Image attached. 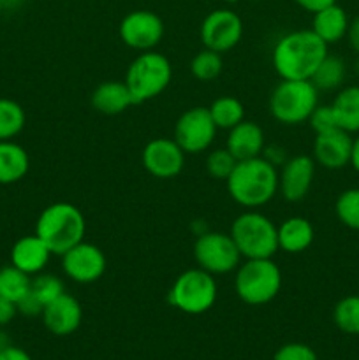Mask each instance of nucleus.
<instances>
[{
	"label": "nucleus",
	"instance_id": "obj_1",
	"mask_svg": "<svg viewBox=\"0 0 359 360\" xmlns=\"http://www.w3.org/2000/svg\"><path fill=\"white\" fill-rule=\"evenodd\" d=\"M329 46L310 28L282 35L271 53L273 69L282 79H310Z\"/></svg>",
	"mask_w": 359,
	"mask_h": 360
},
{
	"label": "nucleus",
	"instance_id": "obj_2",
	"mask_svg": "<svg viewBox=\"0 0 359 360\" xmlns=\"http://www.w3.org/2000/svg\"><path fill=\"white\" fill-rule=\"evenodd\" d=\"M227 192L236 204L248 210L266 206L278 193V171L263 155L236 164L227 179Z\"/></svg>",
	"mask_w": 359,
	"mask_h": 360
},
{
	"label": "nucleus",
	"instance_id": "obj_3",
	"mask_svg": "<svg viewBox=\"0 0 359 360\" xmlns=\"http://www.w3.org/2000/svg\"><path fill=\"white\" fill-rule=\"evenodd\" d=\"M87 221L80 207L70 202L49 204L35 221V234L46 243L53 255L62 257L84 239Z\"/></svg>",
	"mask_w": 359,
	"mask_h": 360
},
{
	"label": "nucleus",
	"instance_id": "obj_4",
	"mask_svg": "<svg viewBox=\"0 0 359 360\" xmlns=\"http://www.w3.org/2000/svg\"><path fill=\"white\" fill-rule=\"evenodd\" d=\"M229 234L245 260L273 259L278 252V227L259 211L248 210L236 217Z\"/></svg>",
	"mask_w": 359,
	"mask_h": 360
},
{
	"label": "nucleus",
	"instance_id": "obj_5",
	"mask_svg": "<svg viewBox=\"0 0 359 360\" xmlns=\"http://www.w3.org/2000/svg\"><path fill=\"white\" fill-rule=\"evenodd\" d=\"M319 105V90L310 79H282L270 95V112L282 125L308 122Z\"/></svg>",
	"mask_w": 359,
	"mask_h": 360
},
{
	"label": "nucleus",
	"instance_id": "obj_6",
	"mask_svg": "<svg viewBox=\"0 0 359 360\" xmlns=\"http://www.w3.org/2000/svg\"><path fill=\"white\" fill-rule=\"evenodd\" d=\"M282 288V271L273 259H246L236 269L234 290L248 306H264Z\"/></svg>",
	"mask_w": 359,
	"mask_h": 360
},
{
	"label": "nucleus",
	"instance_id": "obj_7",
	"mask_svg": "<svg viewBox=\"0 0 359 360\" xmlns=\"http://www.w3.org/2000/svg\"><path fill=\"white\" fill-rule=\"evenodd\" d=\"M172 79L171 62L165 55L143 51L130 62L125 74V84L134 98V104H143L158 97Z\"/></svg>",
	"mask_w": 359,
	"mask_h": 360
},
{
	"label": "nucleus",
	"instance_id": "obj_8",
	"mask_svg": "<svg viewBox=\"0 0 359 360\" xmlns=\"http://www.w3.org/2000/svg\"><path fill=\"white\" fill-rule=\"evenodd\" d=\"M218 287L213 274L201 267L187 269L180 274L169 290L168 301L187 315H203L217 302Z\"/></svg>",
	"mask_w": 359,
	"mask_h": 360
},
{
	"label": "nucleus",
	"instance_id": "obj_9",
	"mask_svg": "<svg viewBox=\"0 0 359 360\" xmlns=\"http://www.w3.org/2000/svg\"><path fill=\"white\" fill-rule=\"evenodd\" d=\"M194 259L197 267L208 271L213 276L229 274L241 264V253L236 248L231 234L206 231L197 236L194 243Z\"/></svg>",
	"mask_w": 359,
	"mask_h": 360
},
{
	"label": "nucleus",
	"instance_id": "obj_10",
	"mask_svg": "<svg viewBox=\"0 0 359 360\" xmlns=\"http://www.w3.org/2000/svg\"><path fill=\"white\" fill-rule=\"evenodd\" d=\"M217 125L204 105L190 108L176 120L172 139L185 151V155L204 153L217 137Z\"/></svg>",
	"mask_w": 359,
	"mask_h": 360
},
{
	"label": "nucleus",
	"instance_id": "obj_11",
	"mask_svg": "<svg viewBox=\"0 0 359 360\" xmlns=\"http://www.w3.org/2000/svg\"><path fill=\"white\" fill-rule=\"evenodd\" d=\"M164 21L151 11H132L122 20L118 28L120 39L125 46L136 51H151L164 37Z\"/></svg>",
	"mask_w": 359,
	"mask_h": 360
},
{
	"label": "nucleus",
	"instance_id": "obj_12",
	"mask_svg": "<svg viewBox=\"0 0 359 360\" xmlns=\"http://www.w3.org/2000/svg\"><path fill=\"white\" fill-rule=\"evenodd\" d=\"M199 35L204 48L222 55L239 44L243 37V21L231 9L211 11L201 23Z\"/></svg>",
	"mask_w": 359,
	"mask_h": 360
},
{
	"label": "nucleus",
	"instance_id": "obj_13",
	"mask_svg": "<svg viewBox=\"0 0 359 360\" xmlns=\"http://www.w3.org/2000/svg\"><path fill=\"white\" fill-rule=\"evenodd\" d=\"M106 255L99 246L81 241L62 255V271L70 281L80 285L95 283L106 273Z\"/></svg>",
	"mask_w": 359,
	"mask_h": 360
},
{
	"label": "nucleus",
	"instance_id": "obj_14",
	"mask_svg": "<svg viewBox=\"0 0 359 360\" xmlns=\"http://www.w3.org/2000/svg\"><path fill=\"white\" fill-rule=\"evenodd\" d=\"M141 160L148 174L158 179H171L185 167V151L175 139L157 137L144 146Z\"/></svg>",
	"mask_w": 359,
	"mask_h": 360
},
{
	"label": "nucleus",
	"instance_id": "obj_15",
	"mask_svg": "<svg viewBox=\"0 0 359 360\" xmlns=\"http://www.w3.org/2000/svg\"><path fill=\"white\" fill-rule=\"evenodd\" d=\"M315 160L308 155H294L282 164L278 192L287 202H299L308 195L315 178Z\"/></svg>",
	"mask_w": 359,
	"mask_h": 360
},
{
	"label": "nucleus",
	"instance_id": "obj_16",
	"mask_svg": "<svg viewBox=\"0 0 359 360\" xmlns=\"http://www.w3.org/2000/svg\"><path fill=\"white\" fill-rule=\"evenodd\" d=\"M352 146H354V137L341 129L315 134L312 158L317 165L327 171H340L351 165Z\"/></svg>",
	"mask_w": 359,
	"mask_h": 360
},
{
	"label": "nucleus",
	"instance_id": "obj_17",
	"mask_svg": "<svg viewBox=\"0 0 359 360\" xmlns=\"http://www.w3.org/2000/svg\"><path fill=\"white\" fill-rule=\"evenodd\" d=\"M44 327L55 336H70L83 322V308L74 295L63 292L42 309Z\"/></svg>",
	"mask_w": 359,
	"mask_h": 360
},
{
	"label": "nucleus",
	"instance_id": "obj_18",
	"mask_svg": "<svg viewBox=\"0 0 359 360\" xmlns=\"http://www.w3.org/2000/svg\"><path fill=\"white\" fill-rule=\"evenodd\" d=\"M51 255L53 253L49 252L46 243L34 232L14 243L11 248V264L28 276H35L46 269Z\"/></svg>",
	"mask_w": 359,
	"mask_h": 360
},
{
	"label": "nucleus",
	"instance_id": "obj_19",
	"mask_svg": "<svg viewBox=\"0 0 359 360\" xmlns=\"http://www.w3.org/2000/svg\"><path fill=\"white\" fill-rule=\"evenodd\" d=\"M225 148L238 162L260 157L266 148V136H264L263 127L256 122L243 120L241 123L229 130Z\"/></svg>",
	"mask_w": 359,
	"mask_h": 360
},
{
	"label": "nucleus",
	"instance_id": "obj_20",
	"mask_svg": "<svg viewBox=\"0 0 359 360\" xmlns=\"http://www.w3.org/2000/svg\"><path fill=\"white\" fill-rule=\"evenodd\" d=\"M90 104L101 115L116 116L134 105V98L125 81H104L92 91Z\"/></svg>",
	"mask_w": 359,
	"mask_h": 360
},
{
	"label": "nucleus",
	"instance_id": "obj_21",
	"mask_svg": "<svg viewBox=\"0 0 359 360\" xmlns=\"http://www.w3.org/2000/svg\"><path fill=\"white\" fill-rule=\"evenodd\" d=\"M315 231L305 217H291L278 225V250L285 253H303L312 246Z\"/></svg>",
	"mask_w": 359,
	"mask_h": 360
},
{
	"label": "nucleus",
	"instance_id": "obj_22",
	"mask_svg": "<svg viewBox=\"0 0 359 360\" xmlns=\"http://www.w3.org/2000/svg\"><path fill=\"white\" fill-rule=\"evenodd\" d=\"M348 23H351V20H348L344 7H340L338 4H331V6L313 13L312 30L327 46H331L347 37Z\"/></svg>",
	"mask_w": 359,
	"mask_h": 360
},
{
	"label": "nucleus",
	"instance_id": "obj_23",
	"mask_svg": "<svg viewBox=\"0 0 359 360\" xmlns=\"http://www.w3.org/2000/svg\"><path fill=\"white\" fill-rule=\"evenodd\" d=\"M30 157L21 144L0 141V185H14L28 174Z\"/></svg>",
	"mask_w": 359,
	"mask_h": 360
},
{
	"label": "nucleus",
	"instance_id": "obj_24",
	"mask_svg": "<svg viewBox=\"0 0 359 360\" xmlns=\"http://www.w3.org/2000/svg\"><path fill=\"white\" fill-rule=\"evenodd\" d=\"M338 129L348 134H359V84H351L338 90L331 102Z\"/></svg>",
	"mask_w": 359,
	"mask_h": 360
},
{
	"label": "nucleus",
	"instance_id": "obj_25",
	"mask_svg": "<svg viewBox=\"0 0 359 360\" xmlns=\"http://www.w3.org/2000/svg\"><path fill=\"white\" fill-rule=\"evenodd\" d=\"M345 77H347V65H345L344 60L340 56L327 53L326 58L320 62L313 76L310 77V81L315 84L319 91H334L340 90Z\"/></svg>",
	"mask_w": 359,
	"mask_h": 360
},
{
	"label": "nucleus",
	"instance_id": "obj_26",
	"mask_svg": "<svg viewBox=\"0 0 359 360\" xmlns=\"http://www.w3.org/2000/svg\"><path fill=\"white\" fill-rule=\"evenodd\" d=\"M210 115L218 130H231L245 120V108L241 102L231 95H222L211 102Z\"/></svg>",
	"mask_w": 359,
	"mask_h": 360
},
{
	"label": "nucleus",
	"instance_id": "obj_27",
	"mask_svg": "<svg viewBox=\"0 0 359 360\" xmlns=\"http://www.w3.org/2000/svg\"><path fill=\"white\" fill-rule=\"evenodd\" d=\"M27 123L25 109L13 98L0 97V141H13Z\"/></svg>",
	"mask_w": 359,
	"mask_h": 360
},
{
	"label": "nucleus",
	"instance_id": "obj_28",
	"mask_svg": "<svg viewBox=\"0 0 359 360\" xmlns=\"http://www.w3.org/2000/svg\"><path fill=\"white\" fill-rule=\"evenodd\" d=\"M32 276L14 267L13 264L0 267V295L13 302H20L30 292Z\"/></svg>",
	"mask_w": 359,
	"mask_h": 360
},
{
	"label": "nucleus",
	"instance_id": "obj_29",
	"mask_svg": "<svg viewBox=\"0 0 359 360\" xmlns=\"http://www.w3.org/2000/svg\"><path fill=\"white\" fill-rule=\"evenodd\" d=\"M333 322L341 333L359 336V295H347L334 304Z\"/></svg>",
	"mask_w": 359,
	"mask_h": 360
},
{
	"label": "nucleus",
	"instance_id": "obj_30",
	"mask_svg": "<svg viewBox=\"0 0 359 360\" xmlns=\"http://www.w3.org/2000/svg\"><path fill=\"white\" fill-rule=\"evenodd\" d=\"M222 70H224V60H222L220 53L213 51V49H201L190 62V72L203 83L215 81L220 76Z\"/></svg>",
	"mask_w": 359,
	"mask_h": 360
},
{
	"label": "nucleus",
	"instance_id": "obj_31",
	"mask_svg": "<svg viewBox=\"0 0 359 360\" xmlns=\"http://www.w3.org/2000/svg\"><path fill=\"white\" fill-rule=\"evenodd\" d=\"M334 213L341 225L359 232V188L344 190L334 202Z\"/></svg>",
	"mask_w": 359,
	"mask_h": 360
},
{
	"label": "nucleus",
	"instance_id": "obj_32",
	"mask_svg": "<svg viewBox=\"0 0 359 360\" xmlns=\"http://www.w3.org/2000/svg\"><path fill=\"white\" fill-rule=\"evenodd\" d=\"M65 292V287H63V281L60 280L55 274L48 273H39L35 276H32V285H30V294L41 302L42 306L49 304L51 301H55L56 297Z\"/></svg>",
	"mask_w": 359,
	"mask_h": 360
},
{
	"label": "nucleus",
	"instance_id": "obj_33",
	"mask_svg": "<svg viewBox=\"0 0 359 360\" xmlns=\"http://www.w3.org/2000/svg\"><path fill=\"white\" fill-rule=\"evenodd\" d=\"M204 164H206V172L211 176V178L224 179L225 181V179L231 176V172L234 171L238 160L232 157V153L227 150V148H217V150L208 153L206 162H204Z\"/></svg>",
	"mask_w": 359,
	"mask_h": 360
},
{
	"label": "nucleus",
	"instance_id": "obj_34",
	"mask_svg": "<svg viewBox=\"0 0 359 360\" xmlns=\"http://www.w3.org/2000/svg\"><path fill=\"white\" fill-rule=\"evenodd\" d=\"M308 123L315 134H322V132H327V130L338 129L336 120H334V115H333V109H331V104L317 105V108L313 109L312 115H310Z\"/></svg>",
	"mask_w": 359,
	"mask_h": 360
},
{
	"label": "nucleus",
	"instance_id": "obj_35",
	"mask_svg": "<svg viewBox=\"0 0 359 360\" xmlns=\"http://www.w3.org/2000/svg\"><path fill=\"white\" fill-rule=\"evenodd\" d=\"M273 360H319L313 348L305 343H287L275 352Z\"/></svg>",
	"mask_w": 359,
	"mask_h": 360
},
{
	"label": "nucleus",
	"instance_id": "obj_36",
	"mask_svg": "<svg viewBox=\"0 0 359 360\" xmlns=\"http://www.w3.org/2000/svg\"><path fill=\"white\" fill-rule=\"evenodd\" d=\"M16 306H18V313H21V315L25 316H39L42 315V309H44V306H42L41 302L30 294V292H28V294L25 295Z\"/></svg>",
	"mask_w": 359,
	"mask_h": 360
},
{
	"label": "nucleus",
	"instance_id": "obj_37",
	"mask_svg": "<svg viewBox=\"0 0 359 360\" xmlns=\"http://www.w3.org/2000/svg\"><path fill=\"white\" fill-rule=\"evenodd\" d=\"M18 315V306L16 302L9 301V299L2 297L0 295V327L7 326V323L13 322Z\"/></svg>",
	"mask_w": 359,
	"mask_h": 360
},
{
	"label": "nucleus",
	"instance_id": "obj_38",
	"mask_svg": "<svg viewBox=\"0 0 359 360\" xmlns=\"http://www.w3.org/2000/svg\"><path fill=\"white\" fill-rule=\"evenodd\" d=\"M0 360H32V357L23 348L6 345L4 348H0Z\"/></svg>",
	"mask_w": 359,
	"mask_h": 360
},
{
	"label": "nucleus",
	"instance_id": "obj_39",
	"mask_svg": "<svg viewBox=\"0 0 359 360\" xmlns=\"http://www.w3.org/2000/svg\"><path fill=\"white\" fill-rule=\"evenodd\" d=\"M301 9L308 11V13H317V11L324 9V7L331 6V4H336V0H296Z\"/></svg>",
	"mask_w": 359,
	"mask_h": 360
},
{
	"label": "nucleus",
	"instance_id": "obj_40",
	"mask_svg": "<svg viewBox=\"0 0 359 360\" xmlns=\"http://www.w3.org/2000/svg\"><path fill=\"white\" fill-rule=\"evenodd\" d=\"M347 39H348V44H351V48L359 55V16L354 18V20L348 23Z\"/></svg>",
	"mask_w": 359,
	"mask_h": 360
},
{
	"label": "nucleus",
	"instance_id": "obj_41",
	"mask_svg": "<svg viewBox=\"0 0 359 360\" xmlns=\"http://www.w3.org/2000/svg\"><path fill=\"white\" fill-rule=\"evenodd\" d=\"M351 165H352V167H354V171L359 174V134L354 137V146H352Z\"/></svg>",
	"mask_w": 359,
	"mask_h": 360
},
{
	"label": "nucleus",
	"instance_id": "obj_42",
	"mask_svg": "<svg viewBox=\"0 0 359 360\" xmlns=\"http://www.w3.org/2000/svg\"><path fill=\"white\" fill-rule=\"evenodd\" d=\"M224 2H227V4H236V2H239V0H224Z\"/></svg>",
	"mask_w": 359,
	"mask_h": 360
}]
</instances>
